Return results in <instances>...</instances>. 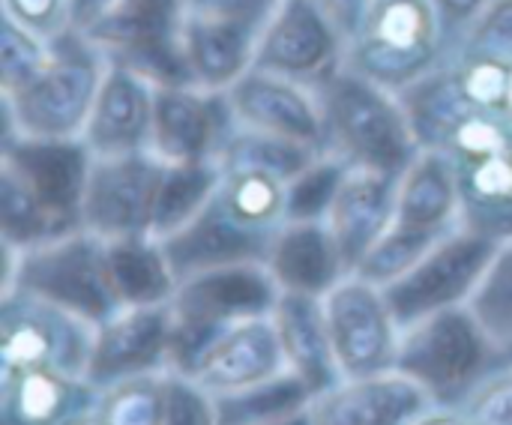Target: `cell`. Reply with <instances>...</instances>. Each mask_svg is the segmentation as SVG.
Listing matches in <instances>:
<instances>
[{"mask_svg": "<svg viewBox=\"0 0 512 425\" xmlns=\"http://www.w3.org/2000/svg\"><path fill=\"white\" fill-rule=\"evenodd\" d=\"M498 246L501 240L462 225L441 237L408 273L384 285V297L393 309L399 330L426 315L453 306H468Z\"/></svg>", "mask_w": 512, "mask_h": 425, "instance_id": "11", "label": "cell"}, {"mask_svg": "<svg viewBox=\"0 0 512 425\" xmlns=\"http://www.w3.org/2000/svg\"><path fill=\"white\" fill-rule=\"evenodd\" d=\"M183 21V0H114L81 36L108 60L144 72L153 84H192Z\"/></svg>", "mask_w": 512, "mask_h": 425, "instance_id": "10", "label": "cell"}, {"mask_svg": "<svg viewBox=\"0 0 512 425\" xmlns=\"http://www.w3.org/2000/svg\"><path fill=\"white\" fill-rule=\"evenodd\" d=\"M321 303L342 381L396 369L402 330L381 285L348 273L321 297Z\"/></svg>", "mask_w": 512, "mask_h": 425, "instance_id": "13", "label": "cell"}, {"mask_svg": "<svg viewBox=\"0 0 512 425\" xmlns=\"http://www.w3.org/2000/svg\"><path fill=\"white\" fill-rule=\"evenodd\" d=\"M396 180L393 174L348 165L339 192L330 204L327 225L339 243L348 273H357L363 258L378 246V240L393 225L396 210Z\"/></svg>", "mask_w": 512, "mask_h": 425, "instance_id": "23", "label": "cell"}, {"mask_svg": "<svg viewBox=\"0 0 512 425\" xmlns=\"http://www.w3.org/2000/svg\"><path fill=\"white\" fill-rule=\"evenodd\" d=\"M105 243H108V279L120 309L171 303L177 291V276L159 240L129 237V240H105Z\"/></svg>", "mask_w": 512, "mask_h": 425, "instance_id": "28", "label": "cell"}, {"mask_svg": "<svg viewBox=\"0 0 512 425\" xmlns=\"http://www.w3.org/2000/svg\"><path fill=\"white\" fill-rule=\"evenodd\" d=\"M411 425H471L468 417L459 408H429L420 420H414Z\"/></svg>", "mask_w": 512, "mask_h": 425, "instance_id": "44", "label": "cell"}, {"mask_svg": "<svg viewBox=\"0 0 512 425\" xmlns=\"http://www.w3.org/2000/svg\"><path fill=\"white\" fill-rule=\"evenodd\" d=\"M51 60V39H42L3 15L0 30V93H12L27 84Z\"/></svg>", "mask_w": 512, "mask_h": 425, "instance_id": "35", "label": "cell"}, {"mask_svg": "<svg viewBox=\"0 0 512 425\" xmlns=\"http://www.w3.org/2000/svg\"><path fill=\"white\" fill-rule=\"evenodd\" d=\"M372 3L375 0H321V6L327 9V15L333 18V24L339 27V33L345 36L348 45L363 33Z\"/></svg>", "mask_w": 512, "mask_h": 425, "instance_id": "42", "label": "cell"}, {"mask_svg": "<svg viewBox=\"0 0 512 425\" xmlns=\"http://www.w3.org/2000/svg\"><path fill=\"white\" fill-rule=\"evenodd\" d=\"M231 132L225 93L198 84H156L147 150L162 165L219 162Z\"/></svg>", "mask_w": 512, "mask_h": 425, "instance_id": "16", "label": "cell"}, {"mask_svg": "<svg viewBox=\"0 0 512 425\" xmlns=\"http://www.w3.org/2000/svg\"><path fill=\"white\" fill-rule=\"evenodd\" d=\"M345 54L348 42L321 0H279L261 27L252 66L318 87L345 66Z\"/></svg>", "mask_w": 512, "mask_h": 425, "instance_id": "15", "label": "cell"}, {"mask_svg": "<svg viewBox=\"0 0 512 425\" xmlns=\"http://www.w3.org/2000/svg\"><path fill=\"white\" fill-rule=\"evenodd\" d=\"M108 57L78 30L51 39V60L18 90L0 93L3 135L69 141L81 138L105 78Z\"/></svg>", "mask_w": 512, "mask_h": 425, "instance_id": "3", "label": "cell"}, {"mask_svg": "<svg viewBox=\"0 0 512 425\" xmlns=\"http://www.w3.org/2000/svg\"><path fill=\"white\" fill-rule=\"evenodd\" d=\"M273 324L285 351V363L294 375L306 381V387L321 396L342 381L336 366V354L330 345V330L324 318L321 297L282 291L273 306Z\"/></svg>", "mask_w": 512, "mask_h": 425, "instance_id": "25", "label": "cell"}, {"mask_svg": "<svg viewBox=\"0 0 512 425\" xmlns=\"http://www.w3.org/2000/svg\"><path fill=\"white\" fill-rule=\"evenodd\" d=\"M99 390L60 369H0V425H69L93 411Z\"/></svg>", "mask_w": 512, "mask_h": 425, "instance_id": "24", "label": "cell"}, {"mask_svg": "<svg viewBox=\"0 0 512 425\" xmlns=\"http://www.w3.org/2000/svg\"><path fill=\"white\" fill-rule=\"evenodd\" d=\"M438 21H441V36H444V57L456 48V42L465 36V30L480 18V12L489 6V0H432Z\"/></svg>", "mask_w": 512, "mask_h": 425, "instance_id": "41", "label": "cell"}, {"mask_svg": "<svg viewBox=\"0 0 512 425\" xmlns=\"http://www.w3.org/2000/svg\"><path fill=\"white\" fill-rule=\"evenodd\" d=\"M15 291L54 303L96 327L120 309L108 279V243L84 228L33 249L3 246L0 297Z\"/></svg>", "mask_w": 512, "mask_h": 425, "instance_id": "7", "label": "cell"}, {"mask_svg": "<svg viewBox=\"0 0 512 425\" xmlns=\"http://www.w3.org/2000/svg\"><path fill=\"white\" fill-rule=\"evenodd\" d=\"M165 168L150 150L93 159L84 189V231L102 240L150 237Z\"/></svg>", "mask_w": 512, "mask_h": 425, "instance_id": "14", "label": "cell"}, {"mask_svg": "<svg viewBox=\"0 0 512 425\" xmlns=\"http://www.w3.org/2000/svg\"><path fill=\"white\" fill-rule=\"evenodd\" d=\"M69 425H102V420H99V414H96V408L93 411H87V414H81L78 420H72Z\"/></svg>", "mask_w": 512, "mask_h": 425, "instance_id": "46", "label": "cell"}, {"mask_svg": "<svg viewBox=\"0 0 512 425\" xmlns=\"http://www.w3.org/2000/svg\"><path fill=\"white\" fill-rule=\"evenodd\" d=\"M162 425H219L216 399L192 378L165 372V420Z\"/></svg>", "mask_w": 512, "mask_h": 425, "instance_id": "37", "label": "cell"}, {"mask_svg": "<svg viewBox=\"0 0 512 425\" xmlns=\"http://www.w3.org/2000/svg\"><path fill=\"white\" fill-rule=\"evenodd\" d=\"M312 399L315 393L306 387V381L288 369L240 393L216 396V414L219 425H270L297 411H306Z\"/></svg>", "mask_w": 512, "mask_h": 425, "instance_id": "30", "label": "cell"}, {"mask_svg": "<svg viewBox=\"0 0 512 425\" xmlns=\"http://www.w3.org/2000/svg\"><path fill=\"white\" fill-rule=\"evenodd\" d=\"M267 267L282 291L324 297L336 282L348 276L339 243L324 219L285 222L279 231Z\"/></svg>", "mask_w": 512, "mask_h": 425, "instance_id": "27", "label": "cell"}, {"mask_svg": "<svg viewBox=\"0 0 512 425\" xmlns=\"http://www.w3.org/2000/svg\"><path fill=\"white\" fill-rule=\"evenodd\" d=\"M462 225L456 168L444 150L423 147L399 174L393 225L363 258L357 276L384 288L408 273L441 237Z\"/></svg>", "mask_w": 512, "mask_h": 425, "instance_id": "2", "label": "cell"}, {"mask_svg": "<svg viewBox=\"0 0 512 425\" xmlns=\"http://www.w3.org/2000/svg\"><path fill=\"white\" fill-rule=\"evenodd\" d=\"M318 93L327 123V153L348 165L399 177L423 150L396 90L342 66L318 84Z\"/></svg>", "mask_w": 512, "mask_h": 425, "instance_id": "4", "label": "cell"}, {"mask_svg": "<svg viewBox=\"0 0 512 425\" xmlns=\"http://www.w3.org/2000/svg\"><path fill=\"white\" fill-rule=\"evenodd\" d=\"M222 165L219 162H198V165H168L156 210H153V240H165L186 228L219 192Z\"/></svg>", "mask_w": 512, "mask_h": 425, "instance_id": "29", "label": "cell"}, {"mask_svg": "<svg viewBox=\"0 0 512 425\" xmlns=\"http://www.w3.org/2000/svg\"><path fill=\"white\" fill-rule=\"evenodd\" d=\"M114 0H69V27L84 33L96 18H102L108 12Z\"/></svg>", "mask_w": 512, "mask_h": 425, "instance_id": "43", "label": "cell"}, {"mask_svg": "<svg viewBox=\"0 0 512 425\" xmlns=\"http://www.w3.org/2000/svg\"><path fill=\"white\" fill-rule=\"evenodd\" d=\"M456 57H486L498 63H512V0H489V6L444 60Z\"/></svg>", "mask_w": 512, "mask_h": 425, "instance_id": "36", "label": "cell"}, {"mask_svg": "<svg viewBox=\"0 0 512 425\" xmlns=\"http://www.w3.org/2000/svg\"><path fill=\"white\" fill-rule=\"evenodd\" d=\"M219 198L249 225L279 231L288 222V180L264 168H222Z\"/></svg>", "mask_w": 512, "mask_h": 425, "instance_id": "31", "label": "cell"}, {"mask_svg": "<svg viewBox=\"0 0 512 425\" xmlns=\"http://www.w3.org/2000/svg\"><path fill=\"white\" fill-rule=\"evenodd\" d=\"M468 306L483 324V330L492 336V342L512 357V237L501 240Z\"/></svg>", "mask_w": 512, "mask_h": 425, "instance_id": "33", "label": "cell"}, {"mask_svg": "<svg viewBox=\"0 0 512 425\" xmlns=\"http://www.w3.org/2000/svg\"><path fill=\"white\" fill-rule=\"evenodd\" d=\"M504 360L471 306H453L402 327L396 372L411 378L435 408H462Z\"/></svg>", "mask_w": 512, "mask_h": 425, "instance_id": "5", "label": "cell"}, {"mask_svg": "<svg viewBox=\"0 0 512 425\" xmlns=\"http://www.w3.org/2000/svg\"><path fill=\"white\" fill-rule=\"evenodd\" d=\"M186 15L204 18H228L264 27L267 15L279 6V0H183Z\"/></svg>", "mask_w": 512, "mask_h": 425, "instance_id": "40", "label": "cell"}, {"mask_svg": "<svg viewBox=\"0 0 512 425\" xmlns=\"http://www.w3.org/2000/svg\"><path fill=\"white\" fill-rule=\"evenodd\" d=\"M225 99L234 126L327 153V123L318 87L252 66L225 90Z\"/></svg>", "mask_w": 512, "mask_h": 425, "instance_id": "17", "label": "cell"}, {"mask_svg": "<svg viewBox=\"0 0 512 425\" xmlns=\"http://www.w3.org/2000/svg\"><path fill=\"white\" fill-rule=\"evenodd\" d=\"M270 425H315V423H312V414H309V408H306V411H297V414H291V417H285V420H279V423H270Z\"/></svg>", "mask_w": 512, "mask_h": 425, "instance_id": "45", "label": "cell"}, {"mask_svg": "<svg viewBox=\"0 0 512 425\" xmlns=\"http://www.w3.org/2000/svg\"><path fill=\"white\" fill-rule=\"evenodd\" d=\"M345 171H348V162L333 153H321L309 168H303L288 183V222L327 219Z\"/></svg>", "mask_w": 512, "mask_h": 425, "instance_id": "34", "label": "cell"}, {"mask_svg": "<svg viewBox=\"0 0 512 425\" xmlns=\"http://www.w3.org/2000/svg\"><path fill=\"white\" fill-rule=\"evenodd\" d=\"M3 15L42 39L69 30V0H0Z\"/></svg>", "mask_w": 512, "mask_h": 425, "instance_id": "39", "label": "cell"}, {"mask_svg": "<svg viewBox=\"0 0 512 425\" xmlns=\"http://www.w3.org/2000/svg\"><path fill=\"white\" fill-rule=\"evenodd\" d=\"M432 408L429 396L402 372L345 378L309 405L315 425H411Z\"/></svg>", "mask_w": 512, "mask_h": 425, "instance_id": "22", "label": "cell"}, {"mask_svg": "<svg viewBox=\"0 0 512 425\" xmlns=\"http://www.w3.org/2000/svg\"><path fill=\"white\" fill-rule=\"evenodd\" d=\"M96 324L30 294L0 297V369L48 366L87 378Z\"/></svg>", "mask_w": 512, "mask_h": 425, "instance_id": "12", "label": "cell"}, {"mask_svg": "<svg viewBox=\"0 0 512 425\" xmlns=\"http://www.w3.org/2000/svg\"><path fill=\"white\" fill-rule=\"evenodd\" d=\"M282 231V228H279ZM279 231L243 222L216 192V198L177 234L159 240L177 276V285L195 273L231 264H267Z\"/></svg>", "mask_w": 512, "mask_h": 425, "instance_id": "18", "label": "cell"}, {"mask_svg": "<svg viewBox=\"0 0 512 425\" xmlns=\"http://www.w3.org/2000/svg\"><path fill=\"white\" fill-rule=\"evenodd\" d=\"M282 372H288V363L270 312V315L246 318L231 330H225L198 357L195 369L186 378L201 384L216 399L270 381Z\"/></svg>", "mask_w": 512, "mask_h": 425, "instance_id": "21", "label": "cell"}, {"mask_svg": "<svg viewBox=\"0 0 512 425\" xmlns=\"http://www.w3.org/2000/svg\"><path fill=\"white\" fill-rule=\"evenodd\" d=\"M501 114H507V117H510V120H512V63H510V81H507V96H504Z\"/></svg>", "mask_w": 512, "mask_h": 425, "instance_id": "47", "label": "cell"}, {"mask_svg": "<svg viewBox=\"0 0 512 425\" xmlns=\"http://www.w3.org/2000/svg\"><path fill=\"white\" fill-rule=\"evenodd\" d=\"M96 414L102 425H162L165 420V372L117 381L99 390Z\"/></svg>", "mask_w": 512, "mask_h": 425, "instance_id": "32", "label": "cell"}, {"mask_svg": "<svg viewBox=\"0 0 512 425\" xmlns=\"http://www.w3.org/2000/svg\"><path fill=\"white\" fill-rule=\"evenodd\" d=\"M171 309L162 306H123L96 327V342L87 366V381L105 390L117 381L168 372Z\"/></svg>", "mask_w": 512, "mask_h": 425, "instance_id": "19", "label": "cell"}, {"mask_svg": "<svg viewBox=\"0 0 512 425\" xmlns=\"http://www.w3.org/2000/svg\"><path fill=\"white\" fill-rule=\"evenodd\" d=\"M258 36H261L258 24L186 15L183 54L192 84L225 93L240 75L252 69Z\"/></svg>", "mask_w": 512, "mask_h": 425, "instance_id": "26", "label": "cell"}, {"mask_svg": "<svg viewBox=\"0 0 512 425\" xmlns=\"http://www.w3.org/2000/svg\"><path fill=\"white\" fill-rule=\"evenodd\" d=\"M456 168L462 222L495 240L512 237V120L468 102L438 144Z\"/></svg>", "mask_w": 512, "mask_h": 425, "instance_id": "8", "label": "cell"}, {"mask_svg": "<svg viewBox=\"0 0 512 425\" xmlns=\"http://www.w3.org/2000/svg\"><path fill=\"white\" fill-rule=\"evenodd\" d=\"M153 99H156V84L144 72L108 60L87 129L81 135L90 156L102 159V156H126V153L147 150Z\"/></svg>", "mask_w": 512, "mask_h": 425, "instance_id": "20", "label": "cell"}, {"mask_svg": "<svg viewBox=\"0 0 512 425\" xmlns=\"http://www.w3.org/2000/svg\"><path fill=\"white\" fill-rule=\"evenodd\" d=\"M282 288L267 264H231L183 279L168 303V372L189 375L198 357L234 324L270 315Z\"/></svg>", "mask_w": 512, "mask_h": 425, "instance_id": "6", "label": "cell"}, {"mask_svg": "<svg viewBox=\"0 0 512 425\" xmlns=\"http://www.w3.org/2000/svg\"><path fill=\"white\" fill-rule=\"evenodd\" d=\"M93 156L81 138L48 141L3 135L0 144V243L33 249L81 231Z\"/></svg>", "mask_w": 512, "mask_h": 425, "instance_id": "1", "label": "cell"}, {"mask_svg": "<svg viewBox=\"0 0 512 425\" xmlns=\"http://www.w3.org/2000/svg\"><path fill=\"white\" fill-rule=\"evenodd\" d=\"M471 425H512V357H507L459 408Z\"/></svg>", "mask_w": 512, "mask_h": 425, "instance_id": "38", "label": "cell"}, {"mask_svg": "<svg viewBox=\"0 0 512 425\" xmlns=\"http://www.w3.org/2000/svg\"><path fill=\"white\" fill-rule=\"evenodd\" d=\"M444 63V36L432 0H375L345 66L381 87L405 90Z\"/></svg>", "mask_w": 512, "mask_h": 425, "instance_id": "9", "label": "cell"}]
</instances>
